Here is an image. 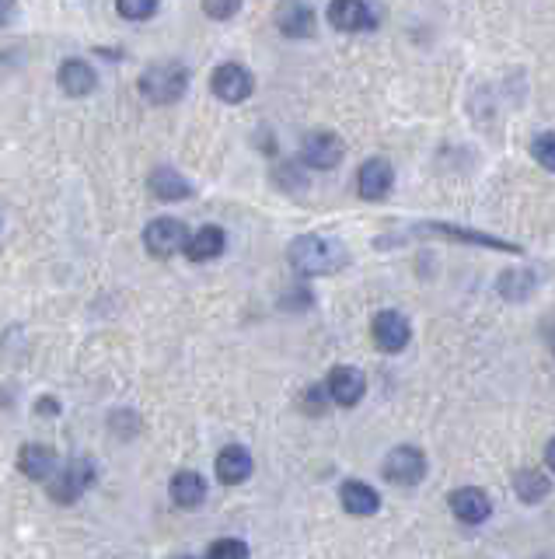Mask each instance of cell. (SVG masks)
I'll return each mask as SVG.
<instances>
[{
	"instance_id": "28",
	"label": "cell",
	"mask_w": 555,
	"mask_h": 559,
	"mask_svg": "<svg viewBox=\"0 0 555 559\" xmlns=\"http://www.w3.org/2000/svg\"><path fill=\"white\" fill-rule=\"evenodd\" d=\"M325 392H329V385H325V388H318V385H311L308 388V392H304V409H308V413H325V399H322V395Z\"/></svg>"
},
{
	"instance_id": "1",
	"label": "cell",
	"mask_w": 555,
	"mask_h": 559,
	"mask_svg": "<svg viewBox=\"0 0 555 559\" xmlns=\"http://www.w3.org/2000/svg\"><path fill=\"white\" fill-rule=\"evenodd\" d=\"M287 259L297 277H329V273L346 266V249L332 238L322 235H301L290 242Z\"/></svg>"
},
{
	"instance_id": "4",
	"label": "cell",
	"mask_w": 555,
	"mask_h": 559,
	"mask_svg": "<svg viewBox=\"0 0 555 559\" xmlns=\"http://www.w3.org/2000/svg\"><path fill=\"white\" fill-rule=\"evenodd\" d=\"M91 483H95V465H91L88 458H77V462L63 465L53 476L49 497H53L56 504H74V500H81V493L88 490Z\"/></svg>"
},
{
	"instance_id": "30",
	"label": "cell",
	"mask_w": 555,
	"mask_h": 559,
	"mask_svg": "<svg viewBox=\"0 0 555 559\" xmlns=\"http://www.w3.org/2000/svg\"><path fill=\"white\" fill-rule=\"evenodd\" d=\"M545 462H549V469L555 472V437L549 441V448H545Z\"/></svg>"
},
{
	"instance_id": "26",
	"label": "cell",
	"mask_w": 555,
	"mask_h": 559,
	"mask_svg": "<svg viewBox=\"0 0 555 559\" xmlns=\"http://www.w3.org/2000/svg\"><path fill=\"white\" fill-rule=\"evenodd\" d=\"M206 556L210 559H245L248 556V546L238 539H217L210 549H206Z\"/></svg>"
},
{
	"instance_id": "29",
	"label": "cell",
	"mask_w": 555,
	"mask_h": 559,
	"mask_svg": "<svg viewBox=\"0 0 555 559\" xmlns=\"http://www.w3.org/2000/svg\"><path fill=\"white\" fill-rule=\"evenodd\" d=\"M14 18V0H0V28Z\"/></svg>"
},
{
	"instance_id": "17",
	"label": "cell",
	"mask_w": 555,
	"mask_h": 559,
	"mask_svg": "<svg viewBox=\"0 0 555 559\" xmlns=\"http://www.w3.org/2000/svg\"><path fill=\"white\" fill-rule=\"evenodd\" d=\"M147 189H151V196L161 203H179L192 196V186L175 172V168H154L151 179H147Z\"/></svg>"
},
{
	"instance_id": "8",
	"label": "cell",
	"mask_w": 555,
	"mask_h": 559,
	"mask_svg": "<svg viewBox=\"0 0 555 559\" xmlns=\"http://www.w3.org/2000/svg\"><path fill=\"white\" fill-rule=\"evenodd\" d=\"M329 25L339 32H370L377 25V11L367 0H332Z\"/></svg>"
},
{
	"instance_id": "31",
	"label": "cell",
	"mask_w": 555,
	"mask_h": 559,
	"mask_svg": "<svg viewBox=\"0 0 555 559\" xmlns=\"http://www.w3.org/2000/svg\"><path fill=\"white\" fill-rule=\"evenodd\" d=\"M39 409H42V413H56V409H60V406H56V402H39Z\"/></svg>"
},
{
	"instance_id": "20",
	"label": "cell",
	"mask_w": 555,
	"mask_h": 559,
	"mask_svg": "<svg viewBox=\"0 0 555 559\" xmlns=\"http://www.w3.org/2000/svg\"><path fill=\"white\" fill-rule=\"evenodd\" d=\"M172 500L182 507V511H196L206 500V479L199 472H179L172 479Z\"/></svg>"
},
{
	"instance_id": "23",
	"label": "cell",
	"mask_w": 555,
	"mask_h": 559,
	"mask_svg": "<svg viewBox=\"0 0 555 559\" xmlns=\"http://www.w3.org/2000/svg\"><path fill=\"white\" fill-rule=\"evenodd\" d=\"M531 290H535V273L528 270H507L500 277V294L507 301H524V297H531Z\"/></svg>"
},
{
	"instance_id": "5",
	"label": "cell",
	"mask_w": 555,
	"mask_h": 559,
	"mask_svg": "<svg viewBox=\"0 0 555 559\" xmlns=\"http://www.w3.org/2000/svg\"><path fill=\"white\" fill-rule=\"evenodd\" d=\"M370 332H374L377 350H384V353H402L405 346H409V339H412L409 318H405L402 311H395V308L377 311L374 325H370Z\"/></svg>"
},
{
	"instance_id": "27",
	"label": "cell",
	"mask_w": 555,
	"mask_h": 559,
	"mask_svg": "<svg viewBox=\"0 0 555 559\" xmlns=\"http://www.w3.org/2000/svg\"><path fill=\"white\" fill-rule=\"evenodd\" d=\"M238 7H241V0H203V14H206V18H213V21L234 18V14H238Z\"/></svg>"
},
{
	"instance_id": "24",
	"label": "cell",
	"mask_w": 555,
	"mask_h": 559,
	"mask_svg": "<svg viewBox=\"0 0 555 559\" xmlns=\"http://www.w3.org/2000/svg\"><path fill=\"white\" fill-rule=\"evenodd\" d=\"M161 0H116V11L123 14L126 21H147L158 14Z\"/></svg>"
},
{
	"instance_id": "12",
	"label": "cell",
	"mask_w": 555,
	"mask_h": 559,
	"mask_svg": "<svg viewBox=\"0 0 555 559\" xmlns=\"http://www.w3.org/2000/svg\"><path fill=\"white\" fill-rule=\"evenodd\" d=\"M18 469L25 472V479H35V483H46V479L56 476L60 469V458L49 444H25L18 451Z\"/></svg>"
},
{
	"instance_id": "11",
	"label": "cell",
	"mask_w": 555,
	"mask_h": 559,
	"mask_svg": "<svg viewBox=\"0 0 555 559\" xmlns=\"http://www.w3.org/2000/svg\"><path fill=\"white\" fill-rule=\"evenodd\" d=\"M391 182H395V172L384 158H370L360 165L357 175V193L364 196L367 203H381L384 196L391 193Z\"/></svg>"
},
{
	"instance_id": "7",
	"label": "cell",
	"mask_w": 555,
	"mask_h": 559,
	"mask_svg": "<svg viewBox=\"0 0 555 559\" xmlns=\"http://www.w3.org/2000/svg\"><path fill=\"white\" fill-rule=\"evenodd\" d=\"M210 88H213V95H217L220 102L238 105V102H245V98L252 95L255 77L248 74L241 63H220V67L213 70V77H210Z\"/></svg>"
},
{
	"instance_id": "14",
	"label": "cell",
	"mask_w": 555,
	"mask_h": 559,
	"mask_svg": "<svg viewBox=\"0 0 555 559\" xmlns=\"http://www.w3.org/2000/svg\"><path fill=\"white\" fill-rule=\"evenodd\" d=\"M252 469H255L252 455H248V448H241V444H227L217 455V479L224 486H241L252 476Z\"/></svg>"
},
{
	"instance_id": "22",
	"label": "cell",
	"mask_w": 555,
	"mask_h": 559,
	"mask_svg": "<svg viewBox=\"0 0 555 559\" xmlns=\"http://www.w3.org/2000/svg\"><path fill=\"white\" fill-rule=\"evenodd\" d=\"M514 490H517V497H521L524 504H538V500H545L552 493V483L545 479V472L524 469V472H517Z\"/></svg>"
},
{
	"instance_id": "9",
	"label": "cell",
	"mask_w": 555,
	"mask_h": 559,
	"mask_svg": "<svg viewBox=\"0 0 555 559\" xmlns=\"http://www.w3.org/2000/svg\"><path fill=\"white\" fill-rule=\"evenodd\" d=\"M304 165L318 168V172H329L343 161V140L329 130H318L311 137H304V151H301Z\"/></svg>"
},
{
	"instance_id": "18",
	"label": "cell",
	"mask_w": 555,
	"mask_h": 559,
	"mask_svg": "<svg viewBox=\"0 0 555 559\" xmlns=\"http://www.w3.org/2000/svg\"><path fill=\"white\" fill-rule=\"evenodd\" d=\"M227 238L224 231L217 228V224H206V228H199L196 235L185 242V256L192 259V263H206V259H217L220 252H224Z\"/></svg>"
},
{
	"instance_id": "3",
	"label": "cell",
	"mask_w": 555,
	"mask_h": 559,
	"mask_svg": "<svg viewBox=\"0 0 555 559\" xmlns=\"http://www.w3.org/2000/svg\"><path fill=\"white\" fill-rule=\"evenodd\" d=\"M381 472L388 483L416 486V483H423V476H426V455L419 448H412V444H398L395 451H388Z\"/></svg>"
},
{
	"instance_id": "13",
	"label": "cell",
	"mask_w": 555,
	"mask_h": 559,
	"mask_svg": "<svg viewBox=\"0 0 555 559\" xmlns=\"http://www.w3.org/2000/svg\"><path fill=\"white\" fill-rule=\"evenodd\" d=\"M451 511L461 525H482V521L493 514V500L482 490H475V486H465V490L451 493Z\"/></svg>"
},
{
	"instance_id": "2",
	"label": "cell",
	"mask_w": 555,
	"mask_h": 559,
	"mask_svg": "<svg viewBox=\"0 0 555 559\" xmlns=\"http://www.w3.org/2000/svg\"><path fill=\"white\" fill-rule=\"evenodd\" d=\"M185 88H189V70L175 60L154 63V67H147L144 77H140V95H144L151 105L179 102V98L185 95Z\"/></svg>"
},
{
	"instance_id": "16",
	"label": "cell",
	"mask_w": 555,
	"mask_h": 559,
	"mask_svg": "<svg viewBox=\"0 0 555 559\" xmlns=\"http://www.w3.org/2000/svg\"><path fill=\"white\" fill-rule=\"evenodd\" d=\"M56 81H60V88L67 91L70 98H84L98 88V74L88 60H63Z\"/></svg>"
},
{
	"instance_id": "6",
	"label": "cell",
	"mask_w": 555,
	"mask_h": 559,
	"mask_svg": "<svg viewBox=\"0 0 555 559\" xmlns=\"http://www.w3.org/2000/svg\"><path fill=\"white\" fill-rule=\"evenodd\" d=\"M189 235H185V224L175 221V217H158L144 228V245L154 259H168L179 249H185Z\"/></svg>"
},
{
	"instance_id": "15",
	"label": "cell",
	"mask_w": 555,
	"mask_h": 559,
	"mask_svg": "<svg viewBox=\"0 0 555 559\" xmlns=\"http://www.w3.org/2000/svg\"><path fill=\"white\" fill-rule=\"evenodd\" d=\"M276 25H280L283 35L290 39H304V35L315 32V11H311L304 0H283L276 7Z\"/></svg>"
},
{
	"instance_id": "19",
	"label": "cell",
	"mask_w": 555,
	"mask_h": 559,
	"mask_svg": "<svg viewBox=\"0 0 555 559\" xmlns=\"http://www.w3.org/2000/svg\"><path fill=\"white\" fill-rule=\"evenodd\" d=\"M343 507L350 514H357V518H370V514H377V507H381V497H377L374 486L360 483V479H350V483H343Z\"/></svg>"
},
{
	"instance_id": "10",
	"label": "cell",
	"mask_w": 555,
	"mask_h": 559,
	"mask_svg": "<svg viewBox=\"0 0 555 559\" xmlns=\"http://www.w3.org/2000/svg\"><path fill=\"white\" fill-rule=\"evenodd\" d=\"M367 392V378L360 367H350V364H339L336 371L329 374V399L336 402V406H357L360 399H364Z\"/></svg>"
},
{
	"instance_id": "25",
	"label": "cell",
	"mask_w": 555,
	"mask_h": 559,
	"mask_svg": "<svg viewBox=\"0 0 555 559\" xmlns=\"http://www.w3.org/2000/svg\"><path fill=\"white\" fill-rule=\"evenodd\" d=\"M531 151H535V161L545 168V172H555V133H542V137H535Z\"/></svg>"
},
{
	"instance_id": "21",
	"label": "cell",
	"mask_w": 555,
	"mask_h": 559,
	"mask_svg": "<svg viewBox=\"0 0 555 559\" xmlns=\"http://www.w3.org/2000/svg\"><path fill=\"white\" fill-rule=\"evenodd\" d=\"M423 231H433V235H444V238H458V242L486 245V249H507V252H521V249H517V245L503 242V238L482 235V231H468V228H461V224H423Z\"/></svg>"
}]
</instances>
